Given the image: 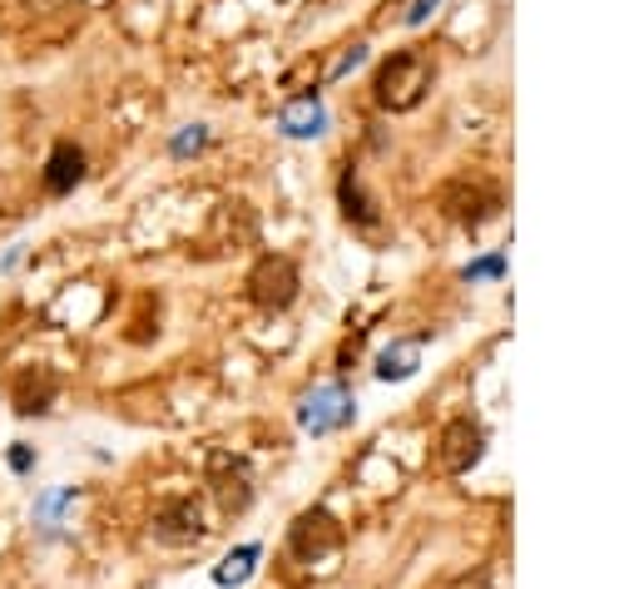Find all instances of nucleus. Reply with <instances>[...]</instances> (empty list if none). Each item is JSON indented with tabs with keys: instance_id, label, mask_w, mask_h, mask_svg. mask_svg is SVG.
I'll use <instances>...</instances> for the list:
<instances>
[{
	"instance_id": "f257e3e1",
	"label": "nucleus",
	"mask_w": 634,
	"mask_h": 589,
	"mask_svg": "<svg viewBox=\"0 0 634 589\" xmlns=\"http://www.w3.org/2000/svg\"><path fill=\"white\" fill-rule=\"evenodd\" d=\"M431 90V60L417 55V50H397L392 60H382V70H377V104L382 110H417L421 94Z\"/></svg>"
},
{
	"instance_id": "f03ea898",
	"label": "nucleus",
	"mask_w": 634,
	"mask_h": 589,
	"mask_svg": "<svg viewBox=\"0 0 634 589\" xmlns=\"http://www.w3.org/2000/svg\"><path fill=\"white\" fill-rule=\"evenodd\" d=\"M248 297L263 313H283L298 297V263L283 258V253H263L248 273Z\"/></svg>"
},
{
	"instance_id": "7ed1b4c3",
	"label": "nucleus",
	"mask_w": 634,
	"mask_h": 589,
	"mask_svg": "<svg viewBox=\"0 0 634 589\" xmlns=\"http://www.w3.org/2000/svg\"><path fill=\"white\" fill-rule=\"evenodd\" d=\"M298 422H303V431H313V436L337 431V426L352 422V392H347V387H323V392H313L308 402L298 406Z\"/></svg>"
},
{
	"instance_id": "20e7f679",
	"label": "nucleus",
	"mask_w": 634,
	"mask_h": 589,
	"mask_svg": "<svg viewBox=\"0 0 634 589\" xmlns=\"http://www.w3.org/2000/svg\"><path fill=\"white\" fill-rule=\"evenodd\" d=\"M337 545H342V530H337V520L327 510H308V516H298V525H293V555H303V560L333 555Z\"/></svg>"
},
{
	"instance_id": "39448f33",
	"label": "nucleus",
	"mask_w": 634,
	"mask_h": 589,
	"mask_svg": "<svg viewBox=\"0 0 634 589\" xmlns=\"http://www.w3.org/2000/svg\"><path fill=\"white\" fill-rule=\"evenodd\" d=\"M55 392H60V377L50 367H25L16 377V387H10V396H16V412L20 416H40L55 406Z\"/></svg>"
},
{
	"instance_id": "423d86ee",
	"label": "nucleus",
	"mask_w": 634,
	"mask_h": 589,
	"mask_svg": "<svg viewBox=\"0 0 634 589\" xmlns=\"http://www.w3.org/2000/svg\"><path fill=\"white\" fill-rule=\"evenodd\" d=\"M481 441H485V436H481V426H476V422H467V416L451 422L447 431H441V451H437L441 466H447V470H471L476 460H481Z\"/></svg>"
},
{
	"instance_id": "0eeeda50",
	"label": "nucleus",
	"mask_w": 634,
	"mask_h": 589,
	"mask_svg": "<svg viewBox=\"0 0 634 589\" xmlns=\"http://www.w3.org/2000/svg\"><path fill=\"white\" fill-rule=\"evenodd\" d=\"M84 179V149L75 144V139H60L55 149H50L45 159V189L50 194H70Z\"/></svg>"
},
{
	"instance_id": "6e6552de",
	"label": "nucleus",
	"mask_w": 634,
	"mask_h": 589,
	"mask_svg": "<svg viewBox=\"0 0 634 589\" xmlns=\"http://www.w3.org/2000/svg\"><path fill=\"white\" fill-rule=\"evenodd\" d=\"M154 530H158V540H198L204 535V525H198V506L194 500H164L158 506V516H154Z\"/></svg>"
},
{
	"instance_id": "1a4fd4ad",
	"label": "nucleus",
	"mask_w": 634,
	"mask_h": 589,
	"mask_svg": "<svg viewBox=\"0 0 634 589\" xmlns=\"http://www.w3.org/2000/svg\"><path fill=\"white\" fill-rule=\"evenodd\" d=\"M278 124H283V134H293V139H308V134H323L327 110H323V100H317V94H298V100H293V104H283Z\"/></svg>"
},
{
	"instance_id": "9d476101",
	"label": "nucleus",
	"mask_w": 634,
	"mask_h": 589,
	"mask_svg": "<svg viewBox=\"0 0 634 589\" xmlns=\"http://www.w3.org/2000/svg\"><path fill=\"white\" fill-rule=\"evenodd\" d=\"M417 342H401V347H392V352H382V362H377V377L382 382H401V377H411L417 372Z\"/></svg>"
},
{
	"instance_id": "9b49d317",
	"label": "nucleus",
	"mask_w": 634,
	"mask_h": 589,
	"mask_svg": "<svg viewBox=\"0 0 634 589\" xmlns=\"http://www.w3.org/2000/svg\"><path fill=\"white\" fill-rule=\"evenodd\" d=\"M253 560H258V545H243V550H234L224 565H218L214 580H218V585H243V580L253 575Z\"/></svg>"
},
{
	"instance_id": "f8f14e48",
	"label": "nucleus",
	"mask_w": 634,
	"mask_h": 589,
	"mask_svg": "<svg viewBox=\"0 0 634 589\" xmlns=\"http://www.w3.org/2000/svg\"><path fill=\"white\" fill-rule=\"evenodd\" d=\"M337 194H342V213L357 223H372V209H367L362 189H357V174H342V184H337Z\"/></svg>"
},
{
	"instance_id": "ddd939ff",
	"label": "nucleus",
	"mask_w": 634,
	"mask_h": 589,
	"mask_svg": "<svg viewBox=\"0 0 634 589\" xmlns=\"http://www.w3.org/2000/svg\"><path fill=\"white\" fill-rule=\"evenodd\" d=\"M501 267H505V258H501V253H495V258L471 263V267H467V277H501Z\"/></svg>"
},
{
	"instance_id": "4468645a",
	"label": "nucleus",
	"mask_w": 634,
	"mask_h": 589,
	"mask_svg": "<svg viewBox=\"0 0 634 589\" xmlns=\"http://www.w3.org/2000/svg\"><path fill=\"white\" fill-rule=\"evenodd\" d=\"M198 144H204V130H194V134L174 139V154H188V149H198Z\"/></svg>"
},
{
	"instance_id": "2eb2a0df",
	"label": "nucleus",
	"mask_w": 634,
	"mask_h": 589,
	"mask_svg": "<svg viewBox=\"0 0 634 589\" xmlns=\"http://www.w3.org/2000/svg\"><path fill=\"white\" fill-rule=\"evenodd\" d=\"M10 466H16V470H30V466H35V456H30V446H16V451H10Z\"/></svg>"
},
{
	"instance_id": "dca6fc26",
	"label": "nucleus",
	"mask_w": 634,
	"mask_h": 589,
	"mask_svg": "<svg viewBox=\"0 0 634 589\" xmlns=\"http://www.w3.org/2000/svg\"><path fill=\"white\" fill-rule=\"evenodd\" d=\"M431 6H437V0H417V10H407V20H411V26H421V20L431 16Z\"/></svg>"
},
{
	"instance_id": "f3484780",
	"label": "nucleus",
	"mask_w": 634,
	"mask_h": 589,
	"mask_svg": "<svg viewBox=\"0 0 634 589\" xmlns=\"http://www.w3.org/2000/svg\"><path fill=\"white\" fill-rule=\"evenodd\" d=\"M25 6H40V10H50V6H65V0H25Z\"/></svg>"
}]
</instances>
